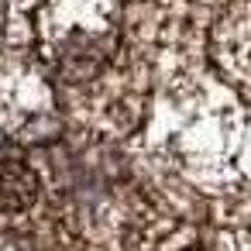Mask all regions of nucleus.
<instances>
[{
    "instance_id": "obj_1",
    "label": "nucleus",
    "mask_w": 251,
    "mask_h": 251,
    "mask_svg": "<svg viewBox=\"0 0 251 251\" xmlns=\"http://www.w3.org/2000/svg\"><path fill=\"white\" fill-rule=\"evenodd\" d=\"M42 55L69 93L100 90L124 69L117 0H52L42 14Z\"/></svg>"
},
{
    "instance_id": "obj_2",
    "label": "nucleus",
    "mask_w": 251,
    "mask_h": 251,
    "mask_svg": "<svg viewBox=\"0 0 251 251\" xmlns=\"http://www.w3.org/2000/svg\"><path fill=\"white\" fill-rule=\"evenodd\" d=\"M217 59L230 83L251 100V0H237L217 21Z\"/></svg>"
},
{
    "instance_id": "obj_3",
    "label": "nucleus",
    "mask_w": 251,
    "mask_h": 251,
    "mask_svg": "<svg viewBox=\"0 0 251 251\" xmlns=\"http://www.w3.org/2000/svg\"><path fill=\"white\" fill-rule=\"evenodd\" d=\"M38 169L18 155H0V217H28L38 206Z\"/></svg>"
},
{
    "instance_id": "obj_4",
    "label": "nucleus",
    "mask_w": 251,
    "mask_h": 251,
    "mask_svg": "<svg viewBox=\"0 0 251 251\" xmlns=\"http://www.w3.org/2000/svg\"><path fill=\"white\" fill-rule=\"evenodd\" d=\"M38 0H0V55L25 52L35 38L31 7Z\"/></svg>"
}]
</instances>
